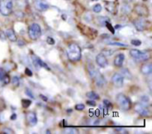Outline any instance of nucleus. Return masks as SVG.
Segmentation results:
<instances>
[{"instance_id":"f257e3e1","label":"nucleus","mask_w":152,"mask_h":134,"mask_svg":"<svg viewBox=\"0 0 152 134\" xmlns=\"http://www.w3.org/2000/svg\"><path fill=\"white\" fill-rule=\"evenodd\" d=\"M67 55L70 61L72 62L78 61L81 60V57H82L81 48L76 43H71L67 47Z\"/></svg>"},{"instance_id":"f03ea898","label":"nucleus","mask_w":152,"mask_h":134,"mask_svg":"<svg viewBox=\"0 0 152 134\" xmlns=\"http://www.w3.org/2000/svg\"><path fill=\"white\" fill-rule=\"evenodd\" d=\"M87 70L88 73L90 75V76L94 79V81L95 82L96 85L99 87H103L106 84V80L103 77V76L101 74V72L94 67V65L90 64L87 66Z\"/></svg>"},{"instance_id":"7ed1b4c3","label":"nucleus","mask_w":152,"mask_h":134,"mask_svg":"<svg viewBox=\"0 0 152 134\" xmlns=\"http://www.w3.org/2000/svg\"><path fill=\"white\" fill-rule=\"evenodd\" d=\"M116 100H117V102L118 103L120 109L124 111H128L131 109V107H132V101L131 100L126 96L124 93H118L116 97Z\"/></svg>"},{"instance_id":"20e7f679","label":"nucleus","mask_w":152,"mask_h":134,"mask_svg":"<svg viewBox=\"0 0 152 134\" xmlns=\"http://www.w3.org/2000/svg\"><path fill=\"white\" fill-rule=\"evenodd\" d=\"M13 4L12 0H0V13L4 16H8L12 12Z\"/></svg>"},{"instance_id":"39448f33","label":"nucleus","mask_w":152,"mask_h":134,"mask_svg":"<svg viewBox=\"0 0 152 134\" xmlns=\"http://www.w3.org/2000/svg\"><path fill=\"white\" fill-rule=\"evenodd\" d=\"M28 36L31 38V40H37L41 36L42 34V30L40 26L37 23H32L29 27H28Z\"/></svg>"},{"instance_id":"423d86ee","label":"nucleus","mask_w":152,"mask_h":134,"mask_svg":"<svg viewBox=\"0 0 152 134\" xmlns=\"http://www.w3.org/2000/svg\"><path fill=\"white\" fill-rule=\"evenodd\" d=\"M130 56L137 61H146L150 59L149 53L143 52L136 50V49H132L130 51Z\"/></svg>"},{"instance_id":"0eeeda50","label":"nucleus","mask_w":152,"mask_h":134,"mask_svg":"<svg viewBox=\"0 0 152 134\" xmlns=\"http://www.w3.org/2000/svg\"><path fill=\"white\" fill-rule=\"evenodd\" d=\"M134 25L135 28L139 31H143L147 28L148 26V21L145 19H136L134 21Z\"/></svg>"},{"instance_id":"6e6552de","label":"nucleus","mask_w":152,"mask_h":134,"mask_svg":"<svg viewBox=\"0 0 152 134\" xmlns=\"http://www.w3.org/2000/svg\"><path fill=\"white\" fill-rule=\"evenodd\" d=\"M134 12L142 17H147L149 15V9L146 5L144 4H137L134 7Z\"/></svg>"},{"instance_id":"1a4fd4ad","label":"nucleus","mask_w":152,"mask_h":134,"mask_svg":"<svg viewBox=\"0 0 152 134\" xmlns=\"http://www.w3.org/2000/svg\"><path fill=\"white\" fill-rule=\"evenodd\" d=\"M135 111L142 117H150V110L144 106V105H142V104H136L135 106Z\"/></svg>"},{"instance_id":"9d476101","label":"nucleus","mask_w":152,"mask_h":134,"mask_svg":"<svg viewBox=\"0 0 152 134\" xmlns=\"http://www.w3.org/2000/svg\"><path fill=\"white\" fill-rule=\"evenodd\" d=\"M112 83L116 87H122L124 85V77L122 75L116 73L112 76Z\"/></svg>"},{"instance_id":"9b49d317","label":"nucleus","mask_w":152,"mask_h":134,"mask_svg":"<svg viewBox=\"0 0 152 134\" xmlns=\"http://www.w3.org/2000/svg\"><path fill=\"white\" fill-rule=\"evenodd\" d=\"M26 120L27 123L29 126H35L37 123V115L35 112H28L26 115Z\"/></svg>"},{"instance_id":"f8f14e48","label":"nucleus","mask_w":152,"mask_h":134,"mask_svg":"<svg viewBox=\"0 0 152 134\" xmlns=\"http://www.w3.org/2000/svg\"><path fill=\"white\" fill-rule=\"evenodd\" d=\"M32 62H33V64L35 65V67L37 68H39L43 67V68H45L47 70H50V68L40 58L37 57V56H34V55L32 56Z\"/></svg>"},{"instance_id":"ddd939ff","label":"nucleus","mask_w":152,"mask_h":134,"mask_svg":"<svg viewBox=\"0 0 152 134\" xmlns=\"http://www.w3.org/2000/svg\"><path fill=\"white\" fill-rule=\"evenodd\" d=\"M10 83V76L4 71V69L0 68V87H3Z\"/></svg>"},{"instance_id":"4468645a","label":"nucleus","mask_w":152,"mask_h":134,"mask_svg":"<svg viewBox=\"0 0 152 134\" xmlns=\"http://www.w3.org/2000/svg\"><path fill=\"white\" fill-rule=\"evenodd\" d=\"M96 63L98 64L99 67L105 68L108 66V60L105 55H103L102 53H100L96 56Z\"/></svg>"},{"instance_id":"2eb2a0df","label":"nucleus","mask_w":152,"mask_h":134,"mask_svg":"<svg viewBox=\"0 0 152 134\" xmlns=\"http://www.w3.org/2000/svg\"><path fill=\"white\" fill-rule=\"evenodd\" d=\"M124 60H125V54L124 53H118L114 59V65L116 67L120 68V67H122Z\"/></svg>"},{"instance_id":"dca6fc26","label":"nucleus","mask_w":152,"mask_h":134,"mask_svg":"<svg viewBox=\"0 0 152 134\" xmlns=\"http://www.w3.org/2000/svg\"><path fill=\"white\" fill-rule=\"evenodd\" d=\"M141 71L143 75L145 76H149L152 73V65L151 63H145L142 66L141 68Z\"/></svg>"},{"instance_id":"f3484780","label":"nucleus","mask_w":152,"mask_h":134,"mask_svg":"<svg viewBox=\"0 0 152 134\" xmlns=\"http://www.w3.org/2000/svg\"><path fill=\"white\" fill-rule=\"evenodd\" d=\"M5 36L12 42H15L17 41V36L14 32V30L12 28H8L5 31Z\"/></svg>"},{"instance_id":"a211bd4d","label":"nucleus","mask_w":152,"mask_h":134,"mask_svg":"<svg viewBox=\"0 0 152 134\" xmlns=\"http://www.w3.org/2000/svg\"><path fill=\"white\" fill-rule=\"evenodd\" d=\"M36 7H37V9L41 10V11H45V10H47V9L49 8L48 4H45V3H43L42 0H37V1L36 2Z\"/></svg>"},{"instance_id":"6ab92c4d","label":"nucleus","mask_w":152,"mask_h":134,"mask_svg":"<svg viewBox=\"0 0 152 134\" xmlns=\"http://www.w3.org/2000/svg\"><path fill=\"white\" fill-rule=\"evenodd\" d=\"M86 96L89 99L93 100H100V96L97 93H95L94 92H87L86 93Z\"/></svg>"},{"instance_id":"aec40b11","label":"nucleus","mask_w":152,"mask_h":134,"mask_svg":"<svg viewBox=\"0 0 152 134\" xmlns=\"http://www.w3.org/2000/svg\"><path fill=\"white\" fill-rule=\"evenodd\" d=\"M102 5H101L100 4H94V7H93V11H94V12H96V13L101 12H102Z\"/></svg>"},{"instance_id":"412c9836","label":"nucleus","mask_w":152,"mask_h":134,"mask_svg":"<svg viewBox=\"0 0 152 134\" xmlns=\"http://www.w3.org/2000/svg\"><path fill=\"white\" fill-rule=\"evenodd\" d=\"M21 104H22V107L24 109H27V108H28L31 105V100H21Z\"/></svg>"},{"instance_id":"4be33fe9","label":"nucleus","mask_w":152,"mask_h":134,"mask_svg":"<svg viewBox=\"0 0 152 134\" xmlns=\"http://www.w3.org/2000/svg\"><path fill=\"white\" fill-rule=\"evenodd\" d=\"M122 73H123V75H124V76H123V77H127L128 79H130V78L132 77L131 73H130V72L128 71V69H126V68L122 69Z\"/></svg>"},{"instance_id":"5701e85b","label":"nucleus","mask_w":152,"mask_h":134,"mask_svg":"<svg viewBox=\"0 0 152 134\" xmlns=\"http://www.w3.org/2000/svg\"><path fill=\"white\" fill-rule=\"evenodd\" d=\"M12 83L13 86H15V87L19 86L20 85V79H19V77L18 76H13L12 79Z\"/></svg>"},{"instance_id":"b1692460","label":"nucleus","mask_w":152,"mask_h":134,"mask_svg":"<svg viewBox=\"0 0 152 134\" xmlns=\"http://www.w3.org/2000/svg\"><path fill=\"white\" fill-rule=\"evenodd\" d=\"M108 44H110V45H116V46H122V47H126L127 46V44H122V43H118V42H109Z\"/></svg>"},{"instance_id":"393cba45","label":"nucleus","mask_w":152,"mask_h":134,"mask_svg":"<svg viewBox=\"0 0 152 134\" xmlns=\"http://www.w3.org/2000/svg\"><path fill=\"white\" fill-rule=\"evenodd\" d=\"M105 25H106V27H107V28L109 29V30H110V32L112 33V34H114L115 33V28L112 27V25L110 23V22H108V21H106L105 22Z\"/></svg>"},{"instance_id":"a878e982","label":"nucleus","mask_w":152,"mask_h":134,"mask_svg":"<svg viewBox=\"0 0 152 134\" xmlns=\"http://www.w3.org/2000/svg\"><path fill=\"white\" fill-rule=\"evenodd\" d=\"M66 133H69V134H73V133H77V130H76L75 128H67L66 129Z\"/></svg>"},{"instance_id":"bb28decb","label":"nucleus","mask_w":152,"mask_h":134,"mask_svg":"<svg viewBox=\"0 0 152 134\" xmlns=\"http://www.w3.org/2000/svg\"><path fill=\"white\" fill-rule=\"evenodd\" d=\"M85 105L84 104H77L75 106V109L77 110V111H81V110H84L85 109Z\"/></svg>"},{"instance_id":"cd10ccee","label":"nucleus","mask_w":152,"mask_h":134,"mask_svg":"<svg viewBox=\"0 0 152 134\" xmlns=\"http://www.w3.org/2000/svg\"><path fill=\"white\" fill-rule=\"evenodd\" d=\"M46 43H47L48 44H50V45H53V44H55V41H54V39H53V37L48 36V37L46 38Z\"/></svg>"},{"instance_id":"c85d7f7f","label":"nucleus","mask_w":152,"mask_h":134,"mask_svg":"<svg viewBox=\"0 0 152 134\" xmlns=\"http://www.w3.org/2000/svg\"><path fill=\"white\" fill-rule=\"evenodd\" d=\"M131 44H132L133 45H134V46H139V45H141V44H142V42H141L140 40L134 39V40H132V41H131Z\"/></svg>"},{"instance_id":"c756f323","label":"nucleus","mask_w":152,"mask_h":134,"mask_svg":"<svg viewBox=\"0 0 152 134\" xmlns=\"http://www.w3.org/2000/svg\"><path fill=\"white\" fill-rule=\"evenodd\" d=\"M112 53H113V51H109V50H104L103 52H102V54L103 55H107V56H110V55H112Z\"/></svg>"},{"instance_id":"7c9ffc66","label":"nucleus","mask_w":152,"mask_h":134,"mask_svg":"<svg viewBox=\"0 0 152 134\" xmlns=\"http://www.w3.org/2000/svg\"><path fill=\"white\" fill-rule=\"evenodd\" d=\"M103 103H104V105L106 106V108H107L108 109H109L110 108V109L112 108V106H111V103H110L109 100H103Z\"/></svg>"},{"instance_id":"2f4dec72","label":"nucleus","mask_w":152,"mask_h":134,"mask_svg":"<svg viewBox=\"0 0 152 134\" xmlns=\"http://www.w3.org/2000/svg\"><path fill=\"white\" fill-rule=\"evenodd\" d=\"M3 133H6V134H10V133H13V131L12 130H11V129H9V128H4V129H3Z\"/></svg>"},{"instance_id":"473e14b6","label":"nucleus","mask_w":152,"mask_h":134,"mask_svg":"<svg viewBox=\"0 0 152 134\" xmlns=\"http://www.w3.org/2000/svg\"><path fill=\"white\" fill-rule=\"evenodd\" d=\"M25 74H26V76H32V71L29 69V68H26L25 69Z\"/></svg>"},{"instance_id":"72a5a7b5","label":"nucleus","mask_w":152,"mask_h":134,"mask_svg":"<svg viewBox=\"0 0 152 134\" xmlns=\"http://www.w3.org/2000/svg\"><path fill=\"white\" fill-rule=\"evenodd\" d=\"M86 104H88L89 106H92V107H94L95 105H96V103H95V100H87L86 101Z\"/></svg>"},{"instance_id":"f704fd0d","label":"nucleus","mask_w":152,"mask_h":134,"mask_svg":"<svg viewBox=\"0 0 152 134\" xmlns=\"http://www.w3.org/2000/svg\"><path fill=\"white\" fill-rule=\"evenodd\" d=\"M142 101H145V102H149V101H150V98H149L148 96H142Z\"/></svg>"},{"instance_id":"c9c22d12","label":"nucleus","mask_w":152,"mask_h":134,"mask_svg":"<svg viewBox=\"0 0 152 134\" xmlns=\"http://www.w3.org/2000/svg\"><path fill=\"white\" fill-rule=\"evenodd\" d=\"M26 94H28V96H30V97H31L32 99H35L34 95H33V94H32V93H31V92H29L28 90H26Z\"/></svg>"},{"instance_id":"e433bc0d","label":"nucleus","mask_w":152,"mask_h":134,"mask_svg":"<svg viewBox=\"0 0 152 134\" xmlns=\"http://www.w3.org/2000/svg\"><path fill=\"white\" fill-rule=\"evenodd\" d=\"M5 37H6V36H5V35H4V33L0 32V39H1V40H4V39H5Z\"/></svg>"},{"instance_id":"4c0bfd02","label":"nucleus","mask_w":152,"mask_h":134,"mask_svg":"<svg viewBox=\"0 0 152 134\" xmlns=\"http://www.w3.org/2000/svg\"><path fill=\"white\" fill-rule=\"evenodd\" d=\"M40 97H41V99H42L43 100H45V101H46V100H47V98H46L45 96H44V95H42V94H41V95H40Z\"/></svg>"},{"instance_id":"58836bf2","label":"nucleus","mask_w":152,"mask_h":134,"mask_svg":"<svg viewBox=\"0 0 152 134\" xmlns=\"http://www.w3.org/2000/svg\"><path fill=\"white\" fill-rule=\"evenodd\" d=\"M94 115H95L96 117H99V115H100V110H94Z\"/></svg>"},{"instance_id":"ea45409f","label":"nucleus","mask_w":152,"mask_h":134,"mask_svg":"<svg viewBox=\"0 0 152 134\" xmlns=\"http://www.w3.org/2000/svg\"><path fill=\"white\" fill-rule=\"evenodd\" d=\"M16 117H17V116H16L15 114H13V115H12V117H11V120H15Z\"/></svg>"},{"instance_id":"a19ab883","label":"nucleus","mask_w":152,"mask_h":134,"mask_svg":"<svg viewBox=\"0 0 152 134\" xmlns=\"http://www.w3.org/2000/svg\"><path fill=\"white\" fill-rule=\"evenodd\" d=\"M89 111H90V112H89V115H90V117H93V115H94V110H93V109H90Z\"/></svg>"},{"instance_id":"79ce46f5","label":"nucleus","mask_w":152,"mask_h":134,"mask_svg":"<svg viewBox=\"0 0 152 134\" xmlns=\"http://www.w3.org/2000/svg\"><path fill=\"white\" fill-rule=\"evenodd\" d=\"M91 1H98V0H91Z\"/></svg>"},{"instance_id":"37998d69","label":"nucleus","mask_w":152,"mask_h":134,"mask_svg":"<svg viewBox=\"0 0 152 134\" xmlns=\"http://www.w3.org/2000/svg\"><path fill=\"white\" fill-rule=\"evenodd\" d=\"M130 1H133V0H130Z\"/></svg>"},{"instance_id":"c03bdc74","label":"nucleus","mask_w":152,"mask_h":134,"mask_svg":"<svg viewBox=\"0 0 152 134\" xmlns=\"http://www.w3.org/2000/svg\"><path fill=\"white\" fill-rule=\"evenodd\" d=\"M144 1H146V0H144Z\"/></svg>"},{"instance_id":"a18cd8bd","label":"nucleus","mask_w":152,"mask_h":134,"mask_svg":"<svg viewBox=\"0 0 152 134\" xmlns=\"http://www.w3.org/2000/svg\"></svg>"}]
</instances>
